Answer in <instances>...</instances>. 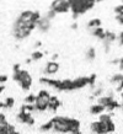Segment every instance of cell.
Instances as JSON below:
<instances>
[{
    "instance_id": "cell-5",
    "label": "cell",
    "mask_w": 123,
    "mask_h": 134,
    "mask_svg": "<svg viewBox=\"0 0 123 134\" xmlns=\"http://www.w3.org/2000/svg\"><path fill=\"white\" fill-rule=\"evenodd\" d=\"M52 97V95L49 93V91L47 90H41L40 92L37 93L36 101H35V110L38 112H43V111L48 110V105H49V100Z\"/></svg>"
},
{
    "instance_id": "cell-35",
    "label": "cell",
    "mask_w": 123,
    "mask_h": 134,
    "mask_svg": "<svg viewBox=\"0 0 123 134\" xmlns=\"http://www.w3.org/2000/svg\"><path fill=\"white\" fill-rule=\"evenodd\" d=\"M117 41H118L119 46H123V31L122 32H119V35L117 36Z\"/></svg>"
},
{
    "instance_id": "cell-21",
    "label": "cell",
    "mask_w": 123,
    "mask_h": 134,
    "mask_svg": "<svg viewBox=\"0 0 123 134\" xmlns=\"http://www.w3.org/2000/svg\"><path fill=\"white\" fill-rule=\"evenodd\" d=\"M40 130H41V132H49V130H53V123H52V121L49 119L48 122H46L44 124H42V126L40 127Z\"/></svg>"
},
{
    "instance_id": "cell-18",
    "label": "cell",
    "mask_w": 123,
    "mask_h": 134,
    "mask_svg": "<svg viewBox=\"0 0 123 134\" xmlns=\"http://www.w3.org/2000/svg\"><path fill=\"white\" fill-rule=\"evenodd\" d=\"M92 91H94V92L91 93L90 100H94V98H98V97H101V96H103V86L102 85H98L97 87H95Z\"/></svg>"
},
{
    "instance_id": "cell-38",
    "label": "cell",
    "mask_w": 123,
    "mask_h": 134,
    "mask_svg": "<svg viewBox=\"0 0 123 134\" xmlns=\"http://www.w3.org/2000/svg\"><path fill=\"white\" fill-rule=\"evenodd\" d=\"M111 64H113V65H117L119 64V58H116V59H112V60L110 62Z\"/></svg>"
},
{
    "instance_id": "cell-42",
    "label": "cell",
    "mask_w": 123,
    "mask_h": 134,
    "mask_svg": "<svg viewBox=\"0 0 123 134\" xmlns=\"http://www.w3.org/2000/svg\"><path fill=\"white\" fill-rule=\"evenodd\" d=\"M31 62H32V59H31V58H27V59L25 60V63H26V64H31Z\"/></svg>"
},
{
    "instance_id": "cell-27",
    "label": "cell",
    "mask_w": 123,
    "mask_h": 134,
    "mask_svg": "<svg viewBox=\"0 0 123 134\" xmlns=\"http://www.w3.org/2000/svg\"><path fill=\"white\" fill-rule=\"evenodd\" d=\"M36 97H37V95L30 93V95H27V96L25 97V103H27V105H33L35 101H36Z\"/></svg>"
},
{
    "instance_id": "cell-36",
    "label": "cell",
    "mask_w": 123,
    "mask_h": 134,
    "mask_svg": "<svg viewBox=\"0 0 123 134\" xmlns=\"http://www.w3.org/2000/svg\"><path fill=\"white\" fill-rule=\"evenodd\" d=\"M106 96H108V97H111V98H115V92H113L112 90H108L106 93Z\"/></svg>"
},
{
    "instance_id": "cell-16",
    "label": "cell",
    "mask_w": 123,
    "mask_h": 134,
    "mask_svg": "<svg viewBox=\"0 0 123 134\" xmlns=\"http://www.w3.org/2000/svg\"><path fill=\"white\" fill-rule=\"evenodd\" d=\"M106 108L103 106L98 105V103H95V105H91L90 106V113L91 114H102L105 113Z\"/></svg>"
},
{
    "instance_id": "cell-11",
    "label": "cell",
    "mask_w": 123,
    "mask_h": 134,
    "mask_svg": "<svg viewBox=\"0 0 123 134\" xmlns=\"http://www.w3.org/2000/svg\"><path fill=\"white\" fill-rule=\"evenodd\" d=\"M73 82H74V89L75 90L82 89L85 86H89V76H79L76 79H74Z\"/></svg>"
},
{
    "instance_id": "cell-22",
    "label": "cell",
    "mask_w": 123,
    "mask_h": 134,
    "mask_svg": "<svg viewBox=\"0 0 123 134\" xmlns=\"http://www.w3.org/2000/svg\"><path fill=\"white\" fill-rule=\"evenodd\" d=\"M117 108H121V103H119L118 101H116V100H113V101L110 103V106L106 108V111H108V112H113L115 110H117Z\"/></svg>"
},
{
    "instance_id": "cell-15",
    "label": "cell",
    "mask_w": 123,
    "mask_h": 134,
    "mask_svg": "<svg viewBox=\"0 0 123 134\" xmlns=\"http://www.w3.org/2000/svg\"><path fill=\"white\" fill-rule=\"evenodd\" d=\"M122 81H123V73H115L110 77V82L113 85V87H116V86L118 85V84H121Z\"/></svg>"
},
{
    "instance_id": "cell-6",
    "label": "cell",
    "mask_w": 123,
    "mask_h": 134,
    "mask_svg": "<svg viewBox=\"0 0 123 134\" xmlns=\"http://www.w3.org/2000/svg\"><path fill=\"white\" fill-rule=\"evenodd\" d=\"M51 10H54L57 14H66L70 11V0H55L51 3Z\"/></svg>"
},
{
    "instance_id": "cell-44",
    "label": "cell",
    "mask_w": 123,
    "mask_h": 134,
    "mask_svg": "<svg viewBox=\"0 0 123 134\" xmlns=\"http://www.w3.org/2000/svg\"><path fill=\"white\" fill-rule=\"evenodd\" d=\"M1 108H5V103H4V102H0V110H1Z\"/></svg>"
},
{
    "instance_id": "cell-19",
    "label": "cell",
    "mask_w": 123,
    "mask_h": 134,
    "mask_svg": "<svg viewBox=\"0 0 123 134\" xmlns=\"http://www.w3.org/2000/svg\"><path fill=\"white\" fill-rule=\"evenodd\" d=\"M85 58H86V60H89V62L95 60V58H96V49L94 47H89L87 51L85 52Z\"/></svg>"
},
{
    "instance_id": "cell-1",
    "label": "cell",
    "mask_w": 123,
    "mask_h": 134,
    "mask_svg": "<svg viewBox=\"0 0 123 134\" xmlns=\"http://www.w3.org/2000/svg\"><path fill=\"white\" fill-rule=\"evenodd\" d=\"M32 16L33 11L31 10L22 11L17 16V19L14 22V26H12V36L16 40L21 41V40L27 38L33 30L37 29V22L32 20Z\"/></svg>"
},
{
    "instance_id": "cell-29",
    "label": "cell",
    "mask_w": 123,
    "mask_h": 134,
    "mask_svg": "<svg viewBox=\"0 0 123 134\" xmlns=\"http://www.w3.org/2000/svg\"><path fill=\"white\" fill-rule=\"evenodd\" d=\"M44 16L47 17L48 20H51V21H52V20H53V19H54V17L57 16V12L54 11V10H51V9H49V10H48V11H47V14H46Z\"/></svg>"
},
{
    "instance_id": "cell-26",
    "label": "cell",
    "mask_w": 123,
    "mask_h": 134,
    "mask_svg": "<svg viewBox=\"0 0 123 134\" xmlns=\"http://www.w3.org/2000/svg\"><path fill=\"white\" fill-rule=\"evenodd\" d=\"M43 55H44V53H42V52H40V51H35V52L31 54V59L32 60H35V62H37V60H41L42 58H43Z\"/></svg>"
},
{
    "instance_id": "cell-45",
    "label": "cell",
    "mask_w": 123,
    "mask_h": 134,
    "mask_svg": "<svg viewBox=\"0 0 123 134\" xmlns=\"http://www.w3.org/2000/svg\"><path fill=\"white\" fill-rule=\"evenodd\" d=\"M121 98H122V101H123V91L121 92ZM122 103H123V102H122Z\"/></svg>"
},
{
    "instance_id": "cell-4",
    "label": "cell",
    "mask_w": 123,
    "mask_h": 134,
    "mask_svg": "<svg viewBox=\"0 0 123 134\" xmlns=\"http://www.w3.org/2000/svg\"><path fill=\"white\" fill-rule=\"evenodd\" d=\"M12 79L15 81L19 82V85L21 86V89L25 90V91H29L31 89V85H32V76L30 75V73L27 70H16L14 71V75H12Z\"/></svg>"
},
{
    "instance_id": "cell-32",
    "label": "cell",
    "mask_w": 123,
    "mask_h": 134,
    "mask_svg": "<svg viewBox=\"0 0 123 134\" xmlns=\"http://www.w3.org/2000/svg\"><path fill=\"white\" fill-rule=\"evenodd\" d=\"M6 117H5L4 113H1L0 112V126H4V124H6Z\"/></svg>"
},
{
    "instance_id": "cell-20",
    "label": "cell",
    "mask_w": 123,
    "mask_h": 134,
    "mask_svg": "<svg viewBox=\"0 0 123 134\" xmlns=\"http://www.w3.org/2000/svg\"><path fill=\"white\" fill-rule=\"evenodd\" d=\"M105 41L110 42V43H112V42L117 41V36H116L115 32H112V31H105Z\"/></svg>"
},
{
    "instance_id": "cell-3",
    "label": "cell",
    "mask_w": 123,
    "mask_h": 134,
    "mask_svg": "<svg viewBox=\"0 0 123 134\" xmlns=\"http://www.w3.org/2000/svg\"><path fill=\"white\" fill-rule=\"evenodd\" d=\"M95 4V0H70V11L73 12V15L80 16L81 14H85L94 9Z\"/></svg>"
},
{
    "instance_id": "cell-24",
    "label": "cell",
    "mask_w": 123,
    "mask_h": 134,
    "mask_svg": "<svg viewBox=\"0 0 123 134\" xmlns=\"http://www.w3.org/2000/svg\"><path fill=\"white\" fill-rule=\"evenodd\" d=\"M100 122H103V123H108L112 121V113H102L100 114Z\"/></svg>"
},
{
    "instance_id": "cell-7",
    "label": "cell",
    "mask_w": 123,
    "mask_h": 134,
    "mask_svg": "<svg viewBox=\"0 0 123 134\" xmlns=\"http://www.w3.org/2000/svg\"><path fill=\"white\" fill-rule=\"evenodd\" d=\"M90 129H91V132H92V134H108L106 123L100 122V121H96V122L91 123Z\"/></svg>"
},
{
    "instance_id": "cell-12",
    "label": "cell",
    "mask_w": 123,
    "mask_h": 134,
    "mask_svg": "<svg viewBox=\"0 0 123 134\" xmlns=\"http://www.w3.org/2000/svg\"><path fill=\"white\" fill-rule=\"evenodd\" d=\"M62 106V102L59 101V98L57 96H52L49 100V105H48V111L51 112H57V110Z\"/></svg>"
},
{
    "instance_id": "cell-23",
    "label": "cell",
    "mask_w": 123,
    "mask_h": 134,
    "mask_svg": "<svg viewBox=\"0 0 123 134\" xmlns=\"http://www.w3.org/2000/svg\"><path fill=\"white\" fill-rule=\"evenodd\" d=\"M33 111H36L35 110V105H27V103H24L20 108V112H27V113H31Z\"/></svg>"
},
{
    "instance_id": "cell-46",
    "label": "cell",
    "mask_w": 123,
    "mask_h": 134,
    "mask_svg": "<svg viewBox=\"0 0 123 134\" xmlns=\"http://www.w3.org/2000/svg\"><path fill=\"white\" fill-rule=\"evenodd\" d=\"M121 110L123 111V103H121Z\"/></svg>"
},
{
    "instance_id": "cell-8",
    "label": "cell",
    "mask_w": 123,
    "mask_h": 134,
    "mask_svg": "<svg viewBox=\"0 0 123 134\" xmlns=\"http://www.w3.org/2000/svg\"><path fill=\"white\" fill-rule=\"evenodd\" d=\"M58 70H59V63L49 60L46 63L44 69H43V74L44 75H54L55 73H58Z\"/></svg>"
},
{
    "instance_id": "cell-2",
    "label": "cell",
    "mask_w": 123,
    "mask_h": 134,
    "mask_svg": "<svg viewBox=\"0 0 123 134\" xmlns=\"http://www.w3.org/2000/svg\"><path fill=\"white\" fill-rule=\"evenodd\" d=\"M53 130L60 134H71V132L80 129V121L75 118L64 117V116H55L52 119Z\"/></svg>"
},
{
    "instance_id": "cell-33",
    "label": "cell",
    "mask_w": 123,
    "mask_h": 134,
    "mask_svg": "<svg viewBox=\"0 0 123 134\" xmlns=\"http://www.w3.org/2000/svg\"><path fill=\"white\" fill-rule=\"evenodd\" d=\"M116 21H117L119 25H123V12L122 14H117V15H116Z\"/></svg>"
},
{
    "instance_id": "cell-34",
    "label": "cell",
    "mask_w": 123,
    "mask_h": 134,
    "mask_svg": "<svg viewBox=\"0 0 123 134\" xmlns=\"http://www.w3.org/2000/svg\"><path fill=\"white\" fill-rule=\"evenodd\" d=\"M8 79H9V77L6 76V75L1 74V75H0V85H4V82L8 81Z\"/></svg>"
},
{
    "instance_id": "cell-13",
    "label": "cell",
    "mask_w": 123,
    "mask_h": 134,
    "mask_svg": "<svg viewBox=\"0 0 123 134\" xmlns=\"http://www.w3.org/2000/svg\"><path fill=\"white\" fill-rule=\"evenodd\" d=\"M90 33L94 37H96L100 41H105V30L102 27H97V29L90 30Z\"/></svg>"
},
{
    "instance_id": "cell-37",
    "label": "cell",
    "mask_w": 123,
    "mask_h": 134,
    "mask_svg": "<svg viewBox=\"0 0 123 134\" xmlns=\"http://www.w3.org/2000/svg\"><path fill=\"white\" fill-rule=\"evenodd\" d=\"M58 58H59V54H58V53H54V54H52V62H57Z\"/></svg>"
},
{
    "instance_id": "cell-28",
    "label": "cell",
    "mask_w": 123,
    "mask_h": 134,
    "mask_svg": "<svg viewBox=\"0 0 123 134\" xmlns=\"http://www.w3.org/2000/svg\"><path fill=\"white\" fill-rule=\"evenodd\" d=\"M5 108H12L14 107V105H15V100L12 97H8L6 100H5Z\"/></svg>"
},
{
    "instance_id": "cell-9",
    "label": "cell",
    "mask_w": 123,
    "mask_h": 134,
    "mask_svg": "<svg viewBox=\"0 0 123 134\" xmlns=\"http://www.w3.org/2000/svg\"><path fill=\"white\" fill-rule=\"evenodd\" d=\"M17 121L25 124H29V126H33L35 124V118L32 117L31 113L27 112H19L17 113Z\"/></svg>"
},
{
    "instance_id": "cell-17",
    "label": "cell",
    "mask_w": 123,
    "mask_h": 134,
    "mask_svg": "<svg viewBox=\"0 0 123 134\" xmlns=\"http://www.w3.org/2000/svg\"><path fill=\"white\" fill-rule=\"evenodd\" d=\"M113 100H115V98H111V97H108V96H106V95H105V96H101V97L97 98V103H98V105H101V106H103L105 108H107V107L110 106V103L113 101Z\"/></svg>"
},
{
    "instance_id": "cell-10",
    "label": "cell",
    "mask_w": 123,
    "mask_h": 134,
    "mask_svg": "<svg viewBox=\"0 0 123 134\" xmlns=\"http://www.w3.org/2000/svg\"><path fill=\"white\" fill-rule=\"evenodd\" d=\"M52 27V24H51V20H48L46 16H42L41 20L38 21V24H37V29L40 30L41 32H48L49 30Z\"/></svg>"
},
{
    "instance_id": "cell-40",
    "label": "cell",
    "mask_w": 123,
    "mask_h": 134,
    "mask_svg": "<svg viewBox=\"0 0 123 134\" xmlns=\"http://www.w3.org/2000/svg\"><path fill=\"white\" fill-rule=\"evenodd\" d=\"M119 69H121V71H123V57L119 58Z\"/></svg>"
},
{
    "instance_id": "cell-25",
    "label": "cell",
    "mask_w": 123,
    "mask_h": 134,
    "mask_svg": "<svg viewBox=\"0 0 123 134\" xmlns=\"http://www.w3.org/2000/svg\"><path fill=\"white\" fill-rule=\"evenodd\" d=\"M96 74H91V75H89V87H90L91 90H94L95 87H96Z\"/></svg>"
},
{
    "instance_id": "cell-14",
    "label": "cell",
    "mask_w": 123,
    "mask_h": 134,
    "mask_svg": "<svg viewBox=\"0 0 123 134\" xmlns=\"http://www.w3.org/2000/svg\"><path fill=\"white\" fill-rule=\"evenodd\" d=\"M101 24H102V21L100 20L98 17H94V19L87 21L86 27L89 30H94V29H97V27H101Z\"/></svg>"
},
{
    "instance_id": "cell-39",
    "label": "cell",
    "mask_w": 123,
    "mask_h": 134,
    "mask_svg": "<svg viewBox=\"0 0 123 134\" xmlns=\"http://www.w3.org/2000/svg\"><path fill=\"white\" fill-rule=\"evenodd\" d=\"M78 27H79V26H78V24H76L75 21H74L73 24L70 25V29H71V30H78Z\"/></svg>"
},
{
    "instance_id": "cell-41",
    "label": "cell",
    "mask_w": 123,
    "mask_h": 134,
    "mask_svg": "<svg viewBox=\"0 0 123 134\" xmlns=\"http://www.w3.org/2000/svg\"><path fill=\"white\" fill-rule=\"evenodd\" d=\"M41 46H42V42L41 41H37L36 43H35V48H40Z\"/></svg>"
},
{
    "instance_id": "cell-30",
    "label": "cell",
    "mask_w": 123,
    "mask_h": 134,
    "mask_svg": "<svg viewBox=\"0 0 123 134\" xmlns=\"http://www.w3.org/2000/svg\"><path fill=\"white\" fill-rule=\"evenodd\" d=\"M102 46H103V52L105 53H110L111 52V47H112V43H110V42L107 41H102Z\"/></svg>"
},
{
    "instance_id": "cell-43",
    "label": "cell",
    "mask_w": 123,
    "mask_h": 134,
    "mask_svg": "<svg viewBox=\"0 0 123 134\" xmlns=\"http://www.w3.org/2000/svg\"><path fill=\"white\" fill-rule=\"evenodd\" d=\"M4 90H5V85H0V93L3 92Z\"/></svg>"
},
{
    "instance_id": "cell-31",
    "label": "cell",
    "mask_w": 123,
    "mask_h": 134,
    "mask_svg": "<svg viewBox=\"0 0 123 134\" xmlns=\"http://www.w3.org/2000/svg\"><path fill=\"white\" fill-rule=\"evenodd\" d=\"M113 11H115L116 15H117V14H122V12H123V1H122V3H121L119 5L115 6V9H113Z\"/></svg>"
}]
</instances>
